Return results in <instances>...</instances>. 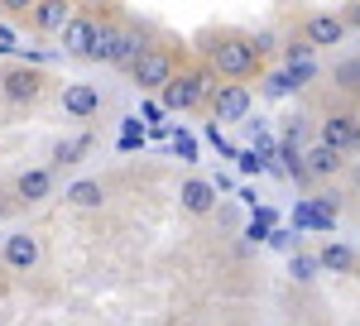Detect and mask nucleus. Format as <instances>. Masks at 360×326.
I'll list each match as a JSON object with an SVG mask.
<instances>
[{
    "mask_svg": "<svg viewBox=\"0 0 360 326\" xmlns=\"http://www.w3.org/2000/svg\"><path fill=\"white\" fill-rule=\"evenodd\" d=\"M212 67L226 72V77H245V72H255V44H240V39L212 44Z\"/></svg>",
    "mask_w": 360,
    "mask_h": 326,
    "instance_id": "obj_1",
    "label": "nucleus"
},
{
    "mask_svg": "<svg viewBox=\"0 0 360 326\" xmlns=\"http://www.w3.org/2000/svg\"><path fill=\"white\" fill-rule=\"evenodd\" d=\"M139 53H144V48H139V39L130 34V29H115V34H101V44L91 48V58H106V63H130V67L139 63Z\"/></svg>",
    "mask_w": 360,
    "mask_h": 326,
    "instance_id": "obj_2",
    "label": "nucleus"
},
{
    "mask_svg": "<svg viewBox=\"0 0 360 326\" xmlns=\"http://www.w3.org/2000/svg\"><path fill=\"white\" fill-rule=\"evenodd\" d=\"M135 82L139 86H168L173 82V58L159 53V48H144L135 63Z\"/></svg>",
    "mask_w": 360,
    "mask_h": 326,
    "instance_id": "obj_3",
    "label": "nucleus"
},
{
    "mask_svg": "<svg viewBox=\"0 0 360 326\" xmlns=\"http://www.w3.org/2000/svg\"><path fill=\"white\" fill-rule=\"evenodd\" d=\"M63 44H68L72 53L91 58V48L101 44V25H96V20H86V15H77V20H68V29H63Z\"/></svg>",
    "mask_w": 360,
    "mask_h": 326,
    "instance_id": "obj_4",
    "label": "nucleus"
},
{
    "mask_svg": "<svg viewBox=\"0 0 360 326\" xmlns=\"http://www.w3.org/2000/svg\"><path fill=\"white\" fill-rule=\"evenodd\" d=\"M202 91H207V82L193 77V72H188V77H173L164 86V106L168 110H188V106H197V101H202Z\"/></svg>",
    "mask_w": 360,
    "mask_h": 326,
    "instance_id": "obj_5",
    "label": "nucleus"
},
{
    "mask_svg": "<svg viewBox=\"0 0 360 326\" xmlns=\"http://www.w3.org/2000/svg\"><path fill=\"white\" fill-rule=\"evenodd\" d=\"M356 135H360V125L351 120V115H332V120L322 125V149H332V154L356 149Z\"/></svg>",
    "mask_w": 360,
    "mask_h": 326,
    "instance_id": "obj_6",
    "label": "nucleus"
},
{
    "mask_svg": "<svg viewBox=\"0 0 360 326\" xmlns=\"http://www.w3.org/2000/svg\"><path fill=\"white\" fill-rule=\"evenodd\" d=\"M5 264H10V269H20V273H29L34 264H39V240L25 235V230H20V235H10V240H5Z\"/></svg>",
    "mask_w": 360,
    "mask_h": 326,
    "instance_id": "obj_7",
    "label": "nucleus"
},
{
    "mask_svg": "<svg viewBox=\"0 0 360 326\" xmlns=\"http://www.w3.org/2000/svg\"><path fill=\"white\" fill-rule=\"evenodd\" d=\"M217 120H245V110H250V91L240 86V82H231V86H221L217 91Z\"/></svg>",
    "mask_w": 360,
    "mask_h": 326,
    "instance_id": "obj_8",
    "label": "nucleus"
},
{
    "mask_svg": "<svg viewBox=\"0 0 360 326\" xmlns=\"http://www.w3.org/2000/svg\"><path fill=\"white\" fill-rule=\"evenodd\" d=\"M0 91H5V101H34V96H39V72L15 67V72L0 77Z\"/></svg>",
    "mask_w": 360,
    "mask_h": 326,
    "instance_id": "obj_9",
    "label": "nucleus"
},
{
    "mask_svg": "<svg viewBox=\"0 0 360 326\" xmlns=\"http://www.w3.org/2000/svg\"><path fill=\"white\" fill-rule=\"evenodd\" d=\"M178 197H183V207H188L193 216H207V211L217 207V188H212V183H202V178L183 183V192H178Z\"/></svg>",
    "mask_w": 360,
    "mask_h": 326,
    "instance_id": "obj_10",
    "label": "nucleus"
},
{
    "mask_svg": "<svg viewBox=\"0 0 360 326\" xmlns=\"http://www.w3.org/2000/svg\"><path fill=\"white\" fill-rule=\"evenodd\" d=\"M96 106H101L96 86H68V91H63V110H68V115H77V120L96 115Z\"/></svg>",
    "mask_w": 360,
    "mask_h": 326,
    "instance_id": "obj_11",
    "label": "nucleus"
},
{
    "mask_svg": "<svg viewBox=\"0 0 360 326\" xmlns=\"http://www.w3.org/2000/svg\"><path fill=\"white\" fill-rule=\"evenodd\" d=\"M15 192H20L25 202H44V197L53 192V173H49V168H29V173H20Z\"/></svg>",
    "mask_w": 360,
    "mask_h": 326,
    "instance_id": "obj_12",
    "label": "nucleus"
},
{
    "mask_svg": "<svg viewBox=\"0 0 360 326\" xmlns=\"http://www.w3.org/2000/svg\"><path fill=\"white\" fill-rule=\"evenodd\" d=\"M341 34H346V20H336V15H312L307 20V39L312 44H341Z\"/></svg>",
    "mask_w": 360,
    "mask_h": 326,
    "instance_id": "obj_13",
    "label": "nucleus"
},
{
    "mask_svg": "<svg viewBox=\"0 0 360 326\" xmlns=\"http://www.w3.org/2000/svg\"><path fill=\"white\" fill-rule=\"evenodd\" d=\"M317 264L332 269V273H351L356 269V249H351V244H327V249L317 254Z\"/></svg>",
    "mask_w": 360,
    "mask_h": 326,
    "instance_id": "obj_14",
    "label": "nucleus"
},
{
    "mask_svg": "<svg viewBox=\"0 0 360 326\" xmlns=\"http://www.w3.org/2000/svg\"><path fill=\"white\" fill-rule=\"evenodd\" d=\"M68 5H58V0H44V5H34V25L39 29H68Z\"/></svg>",
    "mask_w": 360,
    "mask_h": 326,
    "instance_id": "obj_15",
    "label": "nucleus"
},
{
    "mask_svg": "<svg viewBox=\"0 0 360 326\" xmlns=\"http://www.w3.org/2000/svg\"><path fill=\"white\" fill-rule=\"evenodd\" d=\"M68 202L91 211V207H101V202H106V192H101V183H91V178H86V183H72V188H68Z\"/></svg>",
    "mask_w": 360,
    "mask_h": 326,
    "instance_id": "obj_16",
    "label": "nucleus"
},
{
    "mask_svg": "<svg viewBox=\"0 0 360 326\" xmlns=\"http://www.w3.org/2000/svg\"><path fill=\"white\" fill-rule=\"evenodd\" d=\"M336 168H341V154H332V149H322V144H317V149L307 154V173H317V178H332Z\"/></svg>",
    "mask_w": 360,
    "mask_h": 326,
    "instance_id": "obj_17",
    "label": "nucleus"
},
{
    "mask_svg": "<svg viewBox=\"0 0 360 326\" xmlns=\"http://www.w3.org/2000/svg\"><path fill=\"white\" fill-rule=\"evenodd\" d=\"M86 149H91V135H72V139H63V144H58L53 159H58V163H77Z\"/></svg>",
    "mask_w": 360,
    "mask_h": 326,
    "instance_id": "obj_18",
    "label": "nucleus"
},
{
    "mask_svg": "<svg viewBox=\"0 0 360 326\" xmlns=\"http://www.w3.org/2000/svg\"><path fill=\"white\" fill-rule=\"evenodd\" d=\"M332 82H336V86H346V91H360V58H346V63L332 72Z\"/></svg>",
    "mask_w": 360,
    "mask_h": 326,
    "instance_id": "obj_19",
    "label": "nucleus"
},
{
    "mask_svg": "<svg viewBox=\"0 0 360 326\" xmlns=\"http://www.w3.org/2000/svg\"><path fill=\"white\" fill-rule=\"evenodd\" d=\"M283 58H288V67H307L312 63V44H288Z\"/></svg>",
    "mask_w": 360,
    "mask_h": 326,
    "instance_id": "obj_20",
    "label": "nucleus"
},
{
    "mask_svg": "<svg viewBox=\"0 0 360 326\" xmlns=\"http://www.w3.org/2000/svg\"><path fill=\"white\" fill-rule=\"evenodd\" d=\"M317 269V259H307V254H293V278H312Z\"/></svg>",
    "mask_w": 360,
    "mask_h": 326,
    "instance_id": "obj_21",
    "label": "nucleus"
},
{
    "mask_svg": "<svg viewBox=\"0 0 360 326\" xmlns=\"http://www.w3.org/2000/svg\"><path fill=\"white\" fill-rule=\"evenodd\" d=\"M269 86H274V91H293V77H288V72H274Z\"/></svg>",
    "mask_w": 360,
    "mask_h": 326,
    "instance_id": "obj_22",
    "label": "nucleus"
},
{
    "mask_svg": "<svg viewBox=\"0 0 360 326\" xmlns=\"http://www.w3.org/2000/svg\"><path fill=\"white\" fill-rule=\"evenodd\" d=\"M240 168H245V173H259L264 163H259V154H245V159H240Z\"/></svg>",
    "mask_w": 360,
    "mask_h": 326,
    "instance_id": "obj_23",
    "label": "nucleus"
},
{
    "mask_svg": "<svg viewBox=\"0 0 360 326\" xmlns=\"http://www.w3.org/2000/svg\"><path fill=\"white\" fill-rule=\"evenodd\" d=\"M351 25H360V5H351Z\"/></svg>",
    "mask_w": 360,
    "mask_h": 326,
    "instance_id": "obj_24",
    "label": "nucleus"
},
{
    "mask_svg": "<svg viewBox=\"0 0 360 326\" xmlns=\"http://www.w3.org/2000/svg\"><path fill=\"white\" fill-rule=\"evenodd\" d=\"M356 149H360V135H356Z\"/></svg>",
    "mask_w": 360,
    "mask_h": 326,
    "instance_id": "obj_25",
    "label": "nucleus"
}]
</instances>
